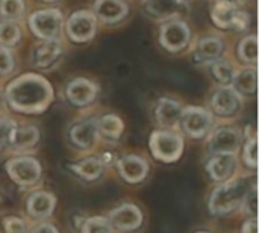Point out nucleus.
Instances as JSON below:
<instances>
[{"label": "nucleus", "mask_w": 259, "mask_h": 233, "mask_svg": "<svg viewBox=\"0 0 259 233\" xmlns=\"http://www.w3.org/2000/svg\"><path fill=\"white\" fill-rule=\"evenodd\" d=\"M238 3H241V5H246V3H249V2H252V0H237Z\"/></svg>", "instance_id": "nucleus-41"}, {"label": "nucleus", "mask_w": 259, "mask_h": 233, "mask_svg": "<svg viewBox=\"0 0 259 233\" xmlns=\"http://www.w3.org/2000/svg\"><path fill=\"white\" fill-rule=\"evenodd\" d=\"M181 2H184V3H188V2H191V0H181Z\"/></svg>", "instance_id": "nucleus-44"}, {"label": "nucleus", "mask_w": 259, "mask_h": 233, "mask_svg": "<svg viewBox=\"0 0 259 233\" xmlns=\"http://www.w3.org/2000/svg\"><path fill=\"white\" fill-rule=\"evenodd\" d=\"M2 230H3V233H27L29 232V226L20 217L6 215L2 218Z\"/></svg>", "instance_id": "nucleus-34"}, {"label": "nucleus", "mask_w": 259, "mask_h": 233, "mask_svg": "<svg viewBox=\"0 0 259 233\" xmlns=\"http://www.w3.org/2000/svg\"><path fill=\"white\" fill-rule=\"evenodd\" d=\"M94 17L105 24H117L129 14V6L124 0H96Z\"/></svg>", "instance_id": "nucleus-22"}, {"label": "nucleus", "mask_w": 259, "mask_h": 233, "mask_svg": "<svg viewBox=\"0 0 259 233\" xmlns=\"http://www.w3.org/2000/svg\"><path fill=\"white\" fill-rule=\"evenodd\" d=\"M5 170L9 179L20 188H33L42 177L41 162L27 155H17L6 161Z\"/></svg>", "instance_id": "nucleus-4"}, {"label": "nucleus", "mask_w": 259, "mask_h": 233, "mask_svg": "<svg viewBox=\"0 0 259 233\" xmlns=\"http://www.w3.org/2000/svg\"><path fill=\"white\" fill-rule=\"evenodd\" d=\"M225 52H226V44L223 38L217 35H208L196 42L191 52V59L196 65H209L214 61L223 58Z\"/></svg>", "instance_id": "nucleus-18"}, {"label": "nucleus", "mask_w": 259, "mask_h": 233, "mask_svg": "<svg viewBox=\"0 0 259 233\" xmlns=\"http://www.w3.org/2000/svg\"><path fill=\"white\" fill-rule=\"evenodd\" d=\"M215 117L203 106H184L179 129L191 139H205L214 129Z\"/></svg>", "instance_id": "nucleus-5"}, {"label": "nucleus", "mask_w": 259, "mask_h": 233, "mask_svg": "<svg viewBox=\"0 0 259 233\" xmlns=\"http://www.w3.org/2000/svg\"><path fill=\"white\" fill-rule=\"evenodd\" d=\"M15 70V56L9 49L0 47V77L9 76Z\"/></svg>", "instance_id": "nucleus-36"}, {"label": "nucleus", "mask_w": 259, "mask_h": 233, "mask_svg": "<svg viewBox=\"0 0 259 233\" xmlns=\"http://www.w3.org/2000/svg\"><path fill=\"white\" fill-rule=\"evenodd\" d=\"M238 58L247 67H256L258 61V36L255 33L244 36L238 44Z\"/></svg>", "instance_id": "nucleus-28"}, {"label": "nucleus", "mask_w": 259, "mask_h": 233, "mask_svg": "<svg viewBox=\"0 0 259 233\" xmlns=\"http://www.w3.org/2000/svg\"><path fill=\"white\" fill-rule=\"evenodd\" d=\"M17 121L11 117L0 115V152H5L9 149L12 135L17 129Z\"/></svg>", "instance_id": "nucleus-33"}, {"label": "nucleus", "mask_w": 259, "mask_h": 233, "mask_svg": "<svg viewBox=\"0 0 259 233\" xmlns=\"http://www.w3.org/2000/svg\"><path fill=\"white\" fill-rule=\"evenodd\" d=\"M208 67H209L211 76L214 77V80L220 86H231L232 85V80L235 77L237 68H235V65L231 61H228L225 58H220V59L214 61L212 64H209Z\"/></svg>", "instance_id": "nucleus-27"}, {"label": "nucleus", "mask_w": 259, "mask_h": 233, "mask_svg": "<svg viewBox=\"0 0 259 233\" xmlns=\"http://www.w3.org/2000/svg\"><path fill=\"white\" fill-rule=\"evenodd\" d=\"M194 233H212V232H208V230H199V232H194Z\"/></svg>", "instance_id": "nucleus-43"}, {"label": "nucleus", "mask_w": 259, "mask_h": 233, "mask_svg": "<svg viewBox=\"0 0 259 233\" xmlns=\"http://www.w3.org/2000/svg\"><path fill=\"white\" fill-rule=\"evenodd\" d=\"M149 149L156 161L162 164H175L184 153L185 139L178 130L156 129L149 136Z\"/></svg>", "instance_id": "nucleus-3"}, {"label": "nucleus", "mask_w": 259, "mask_h": 233, "mask_svg": "<svg viewBox=\"0 0 259 233\" xmlns=\"http://www.w3.org/2000/svg\"><path fill=\"white\" fill-rule=\"evenodd\" d=\"M115 168L118 176L129 185H138L144 182L150 171L147 159L135 153H126L120 156L115 161Z\"/></svg>", "instance_id": "nucleus-15"}, {"label": "nucleus", "mask_w": 259, "mask_h": 233, "mask_svg": "<svg viewBox=\"0 0 259 233\" xmlns=\"http://www.w3.org/2000/svg\"><path fill=\"white\" fill-rule=\"evenodd\" d=\"M26 9L24 0H0V15L5 20H18Z\"/></svg>", "instance_id": "nucleus-32"}, {"label": "nucleus", "mask_w": 259, "mask_h": 233, "mask_svg": "<svg viewBox=\"0 0 259 233\" xmlns=\"http://www.w3.org/2000/svg\"><path fill=\"white\" fill-rule=\"evenodd\" d=\"M67 138L73 149L79 152H91L100 141L97 130V118L85 117L74 121L68 127Z\"/></svg>", "instance_id": "nucleus-11"}, {"label": "nucleus", "mask_w": 259, "mask_h": 233, "mask_svg": "<svg viewBox=\"0 0 259 233\" xmlns=\"http://www.w3.org/2000/svg\"><path fill=\"white\" fill-rule=\"evenodd\" d=\"M27 21L30 32L41 41L58 39L64 27V15L56 8L35 11Z\"/></svg>", "instance_id": "nucleus-6"}, {"label": "nucleus", "mask_w": 259, "mask_h": 233, "mask_svg": "<svg viewBox=\"0 0 259 233\" xmlns=\"http://www.w3.org/2000/svg\"><path fill=\"white\" fill-rule=\"evenodd\" d=\"M64 49L59 39L41 41L30 52V65L36 70L52 68L62 56Z\"/></svg>", "instance_id": "nucleus-19"}, {"label": "nucleus", "mask_w": 259, "mask_h": 233, "mask_svg": "<svg viewBox=\"0 0 259 233\" xmlns=\"http://www.w3.org/2000/svg\"><path fill=\"white\" fill-rule=\"evenodd\" d=\"M240 167L238 153H219L209 155L205 162V171L212 182L223 183L237 176Z\"/></svg>", "instance_id": "nucleus-14"}, {"label": "nucleus", "mask_w": 259, "mask_h": 233, "mask_svg": "<svg viewBox=\"0 0 259 233\" xmlns=\"http://www.w3.org/2000/svg\"><path fill=\"white\" fill-rule=\"evenodd\" d=\"M3 92L6 105L14 112L23 115L42 114L55 100L52 83L36 73H24L12 79Z\"/></svg>", "instance_id": "nucleus-1"}, {"label": "nucleus", "mask_w": 259, "mask_h": 233, "mask_svg": "<svg viewBox=\"0 0 259 233\" xmlns=\"http://www.w3.org/2000/svg\"><path fill=\"white\" fill-rule=\"evenodd\" d=\"M39 138H41V132L36 126H33V124L17 126L8 150L12 153H17V155L30 152L32 149H35L38 146Z\"/></svg>", "instance_id": "nucleus-23"}, {"label": "nucleus", "mask_w": 259, "mask_h": 233, "mask_svg": "<svg viewBox=\"0 0 259 233\" xmlns=\"http://www.w3.org/2000/svg\"><path fill=\"white\" fill-rule=\"evenodd\" d=\"M158 41L162 49L170 53H179L190 45L191 29L187 21L181 18L162 21L158 30Z\"/></svg>", "instance_id": "nucleus-9"}, {"label": "nucleus", "mask_w": 259, "mask_h": 233, "mask_svg": "<svg viewBox=\"0 0 259 233\" xmlns=\"http://www.w3.org/2000/svg\"><path fill=\"white\" fill-rule=\"evenodd\" d=\"M244 143V133L240 127L223 124L214 127L206 136V150L209 155L238 153Z\"/></svg>", "instance_id": "nucleus-8"}, {"label": "nucleus", "mask_w": 259, "mask_h": 233, "mask_svg": "<svg viewBox=\"0 0 259 233\" xmlns=\"http://www.w3.org/2000/svg\"><path fill=\"white\" fill-rule=\"evenodd\" d=\"M8 105H6V99H5V92L0 89V115L6 111Z\"/></svg>", "instance_id": "nucleus-40"}, {"label": "nucleus", "mask_w": 259, "mask_h": 233, "mask_svg": "<svg viewBox=\"0 0 259 233\" xmlns=\"http://www.w3.org/2000/svg\"><path fill=\"white\" fill-rule=\"evenodd\" d=\"M27 233H61V232L58 230V227H56L55 224L41 221V223H38L36 226H33V227H32V229H30Z\"/></svg>", "instance_id": "nucleus-37"}, {"label": "nucleus", "mask_w": 259, "mask_h": 233, "mask_svg": "<svg viewBox=\"0 0 259 233\" xmlns=\"http://www.w3.org/2000/svg\"><path fill=\"white\" fill-rule=\"evenodd\" d=\"M80 233H115L109 220L102 215L87 217L83 224L80 226Z\"/></svg>", "instance_id": "nucleus-31"}, {"label": "nucleus", "mask_w": 259, "mask_h": 233, "mask_svg": "<svg viewBox=\"0 0 259 233\" xmlns=\"http://www.w3.org/2000/svg\"><path fill=\"white\" fill-rule=\"evenodd\" d=\"M243 108V97H240L231 86H219L209 99V111L214 117L222 120L234 118Z\"/></svg>", "instance_id": "nucleus-12"}, {"label": "nucleus", "mask_w": 259, "mask_h": 233, "mask_svg": "<svg viewBox=\"0 0 259 233\" xmlns=\"http://www.w3.org/2000/svg\"><path fill=\"white\" fill-rule=\"evenodd\" d=\"M241 149H243L241 158H243V162H244L246 168L255 171L256 167H258V143H256V135L246 136Z\"/></svg>", "instance_id": "nucleus-30"}, {"label": "nucleus", "mask_w": 259, "mask_h": 233, "mask_svg": "<svg viewBox=\"0 0 259 233\" xmlns=\"http://www.w3.org/2000/svg\"><path fill=\"white\" fill-rule=\"evenodd\" d=\"M208 2H220V0H208Z\"/></svg>", "instance_id": "nucleus-45"}, {"label": "nucleus", "mask_w": 259, "mask_h": 233, "mask_svg": "<svg viewBox=\"0 0 259 233\" xmlns=\"http://www.w3.org/2000/svg\"><path fill=\"white\" fill-rule=\"evenodd\" d=\"M21 29L17 21L2 20L0 21V47L11 49L21 41Z\"/></svg>", "instance_id": "nucleus-29"}, {"label": "nucleus", "mask_w": 259, "mask_h": 233, "mask_svg": "<svg viewBox=\"0 0 259 233\" xmlns=\"http://www.w3.org/2000/svg\"><path fill=\"white\" fill-rule=\"evenodd\" d=\"M144 11L155 20H175L188 12V5L181 0H144Z\"/></svg>", "instance_id": "nucleus-21"}, {"label": "nucleus", "mask_w": 259, "mask_h": 233, "mask_svg": "<svg viewBox=\"0 0 259 233\" xmlns=\"http://www.w3.org/2000/svg\"><path fill=\"white\" fill-rule=\"evenodd\" d=\"M70 170L76 176H79L80 179H83L87 182H96V180H99L105 174L106 165L102 162L100 156L96 155V156L82 158V159L70 164Z\"/></svg>", "instance_id": "nucleus-24"}, {"label": "nucleus", "mask_w": 259, "mask_h": 233, "mask_svg": "<svg viewBox=\"0 0 259 233\" xmlns=\"http://www.w3.org/2000/svg\"><path fill=\"white\" fill-rule=\"evenodd\" d=\"M99 94V86L96 82L87 77H74L65 86V99L74 108H88L91 106Z\"/></svg>", "instance_id": "nucleus-16"}, {"label": "nucleus", "mask_w": 259, "mask_h": 233, "mask_svg": "<svg viewBox=\"0 0 259 233\" xmlns=\"http://www.w3.org/2000/svg\"><path fill=\"white\" fill-rule=\"evenodd\" d=\"M100 156V159H102V162L106 165V168L108 167H111L112 164H115V156H114V153H111V152H105V153H102V155H99Z\"/></svg>", "instance_id": "nucleus-39"}, {"label": "nucleus", "mask_w": 259, "mask_h": 233, "mask_svg": "<svg viewBox=\"0 0 259 233\" xmlns=\"http://www.w3.org/2000/svg\"><path fill=\"white\" fill-rule=\"evenodd\" d=\"M256 185L249 176H235L223 183H219L208 199V211L214 217H229L238 211L247 193Z\"/></svg>", "instance_id": "nucleus-2"}, {"label": "nucleus", "mask_w": 259, "mask_h": 233, "mask_svg": "<svg viewBox=\"0 0 259 233\" xmlns=\"http://www.w3.org/2000/svg\"><path fill=\"white\" fill-rule=\"evenodd\" d=\"M212 23L223 30L241 32L249 27L250 17L246 11L240 9L238 5L232 0H220L211 9Z\"/></svg>", "instance_id": "nucleus-7"}, {"label": "nucleus", "mask_w": 259, "mask_h": 233, "mask_svg": "<svg viewBox=\"0 0 259 233\" xmlns=\"http://www.w3.org/2000/svg\"><path fill=\"white\" fill-rule=\"evenodd\" d=\"M256 79H258L256 67H244L241 70H237L231 88L240 97H253L256 94V88H258Z\"/></svg>", "instance_id": "nucleus-26"}, {"label": "nucleus", "mask_w": 259, "mask_h": 233, "mask_svg": "<svg viewBox=\"0 0 259 233\" xmlns=\"http://www.w3.org/2000/svg\"><path fill=\"white\" fill-rule=\"evenodd\" d=\"M97 130L100 141L115 144L124 133V123L117 114H105L97 118Z\"/></svg>", "instance_id": "nucleus-25"}, {"label": "nucleus", "mask_w": 259, "mask_h": 233, "mask_svg": "<svg viewBox=\"0 0 259 233\" xmlns=\"http://www.w3.org/2000/svg\"><path fill=\"white\" fill-rule=\"evenodd\" d=\"M184 105L171 97H159L153 106V117L156 124L165 130L179 129V120Z\"/></svg>", "instance_id": "nucleus-17"}, {"label": "nucleus", "mask_w": 259, "mask_h": 233, "mask_svg": "<svg viewBox=\"0 0 259 233\" xmlns=\"http://www.w3.org/2000/svg\"><path fill=\"white\" fill-rule=\"evenodd\" d=\"M240 209H243V212L247 215V218H256V214H258V190H256V185L247 193Z\"/></svg>", "instance_id": "nucleus-35"}, {"label": "nucleus", "mask_w": 259, "mask_h": 233, "mask_svg": "<svg viewBox=\"0 0 259 233\" xmlns=\"http://www.w3.org/2000/svg\"><path fill=\"white\" fill-rule=\"evenodd\" d=\"M26 212L33 220L44 221L50 218L56 209V197L49 191H33L26 199Z\"/></svg>", "instance_id": "nucleus-20"}, {"label": "nucleus", "mask_w": 259, "mask_h": 233, "mask_svg": "<svg viewBox=\"0 0 259 233\" xmlns=\"http://www.w3.org/2000/svg\"><path fill=\"white\" fill-rule=\"evenodd\" d=\"M241 233H258V220L256 218H247L243 223Z\"/></svg>", "instance_id": "nucleus-38"}, {"label": "nucleus", "mask_w": 259, "mask_h": 233, "mask_svg": "<svg viewBox=\"0 0 259 233\" xmlns=\"http://www.w3.org/2000/svg\"><path fill=\"white\" fill-rule=\"evenodd\" d=\"M41 2H44V3H55V2H59V0H41Z\"/></svg>", "instance_id": "nucleus-42"}, {"label": "nucleus", "mask_w": 259, "mask_h": 233, "mask_svg": "<svg viewBox=\"0 0 259 233\" xmlns=\"http://www.w3.org/2000/svg\"><path fill=\"white\" fill-rule=\"evenodd\" d=\"M97 32V18L88 9H79L73 12L65 21V33L74 44L90 42Z\"/></svg>", "instance_id": "nucleus-10"}, {"label": "nucleus", "mask_w": 259, "mask_h": 233, "mask_svg": "<svg viewBox=\"0 0 259 233\" xmlns=\"http://www.w3.org/2000/svg\"><path fill=\"white\" fill-rule=\"evenodd\" d=\"M114 230L120 233H134L141 229L144 223L143 211L134 203H121L120 206L109 211L106 217Z\"/></svg>", "instance_id": "nucleus-13"}]
</instances>
